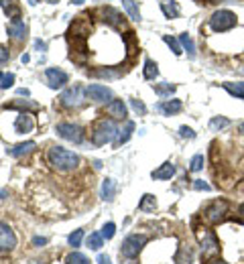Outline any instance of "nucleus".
I'll return each instance as SVG.
<instances>
[{"label":"nucleus","instance_id":"1","mask_svg":"<svg viewBox=\"0 0 244 264\" xmlns=\"http://www.w3.org/2000/svg\"><path fill=\"white\" fill-rule=\"evenodd\" d=\"M47 161L57 171H73L79 165V156L63 146H51L47 152Z\"/></svg>","mask_w":244,"mask_h":264},{"label":"nucleus","instance_id":"2","mask_svg":"<svg viewBox=\"0 0 244 264\" xmlns=\"http://www.w3.org/2000/svg\"><path fill=\"white\" fill-rule=\"evenodd\" d=\"M116 136H118L116 124L112 120H106V118L104 120H98L96 126H94V130H92V140H94L96 146H102L106 142H112Z\"/></svg>","mask_w":244,"mask_h":264},{"label":"nucleus","instance_id":"3","mask_svg":"<svg viewBox=\"0 0 244 264\" xmlns=\"http://www.w3.org/2000/svg\"><path fill=\"white\" fill-rule=\"evenodd\" d=\"M196 238L204 250V256H214L220 252V244H218V238L212 230H208L206 226H198L196 228Z\"/></svg>","mask_w":244,"mask_h":264},{"label":"nucleus","instance_id":"4","mask_svg":"<svg viewBox=\"0 0 244 264\" xmlns=\"http://www.w3.org/2000/svg\"><path fill=\"white\" fill-rule=\"evenodd\" d=\"M210 27L216 33H226L236 27V14L232 10H216L210 18Z\"/></svg>","mask_w":244,"mask_h":264},{"label":"nucleus","instance_id":"5","mask_svg":"<svg viewBox=\"0 0 244 264\" xmlns=\"http://www.w3.org/2000/svg\"><path fill=\"white\" fill-rule=\"evenodd\" d=\"M147 244V236H139V234H130L124 238V242L120 244V254L124 258H137L141 254V250Z\"/></svg>","mask_w":244,"mask_h":264},{"label":"nucleus","instance_id":"6","mask_svg":"<svg viewBox=\"0 0 244 264\" xmlns=\"http://www.w3.org/2000/svg\"><path fill=\"white\" fill-rule=\"evenodd\" d=\"M59 100H61V106H65V108H77V106L84 104L86 92H84L82 86H73V88H67V90L61 94Z\"/></svg>","mask_w":244,"mask_h":264},{"label":"nucleus","instance_id":"7","mask_svg":"<svg viewBox=\"0 0 244 264\" xmlns=\"http://www.w3.org/2000/svg\"><path fill=\"white\" fill-rule=\"evenodd\" d=\"M226 216H228V203L222 201V199L210 203V205L204 209V218H206V222H210V224H220Z\"/></svg>","mask_w":244,"mask_h":264},{"label":"nucleus","instance_id":"8","mask_svg":"<svg viewBox=\"0 0 244 264\" xmlns=\"http://www.w3.org/2000/svg\"><path fill=\"white\" fill-rule=\"evenodd\" d=\"M57 134L63 138V140H69V142H75L79 144L84 140V130L77 126V124H71V122H61L57 124Z\"/></svg>","mask_w":244,"mask_h":264},{"label":"nucleus","instance_id":"9","mask_svg":"<svg viewBox=\"0 0 244 264\" xmlns=\"http://www.w3.org/2000/svg\"><path fill=\"white\" fill-rule=\"evenodd\" d=\"M14 246H16V236H14V232L10 230L8 224L0 222V252H2V254L12 252Z\"/></svg>","mask_w":244,"mask_h":264},{"label":"nucleus","instance_id":"10","mask_svg":"<svg viewBox=\"0 0 244 264\" xmlns=\"http://www.w3.org/2000/svg\"><path fill=\"white\" fill-rule=\"evenodd\" d=\"M35 130V118L29 112H20L14 118V134H29Z\"/></svg>","mask_w":244,"mask_h":264},{"label":"nucleus","instance_id":"11","mask_svg":"<svg viewBox=\"0 0 244 264\" xmlns=\"http://www.w3.org/2000/svg\"><path fill=\"white\" fill-rule=\"evenodd\" d=\"M45 77H47V84H49V88H53V90H57V88H63L65 84H67V73L65 71H61V69H47L45 71Z\"/></svg>","mask_w":244,"mask_h":264},{"label":"nucleus","instance_id":"12","mask_svg":"<svg viewBox=\"0 0 244 264\" xmlns=\"http://www.w3.org/2000/svg\"><path fill=\"white\" fill-rule=\"evenodd\" d=\"M86 94L94 100V102H106V100H112V92L106 88V86H100V84H92Z\"/></svg>","mask_w":244,"mask_h":264},{"label":"nucleus","instance_id":"13","mask_svg":"<svg viewBox=\"0 0 244 264\" xmlns=\"http://www.w3.org/2000/svg\"><path fill=\"white\" fill-rule=\"evenodd\" d=\"M106 112L112 116V118H126V104L122 100H110L106 104Z\"/></svg>","mask_w":244,"mask_h":264},{"label":"nucleus","instance_id":"14","mask_svg":"<svg viewBox=\"0 0 244 264\" xmlns=\"http://www.w3.org/2000/svg\"><path fill=\"white\" fill-rule=\"evenodd\" d=\"M102 14H104V20H106L108 24H112V27H116V29L124 27L122 14H120V12L116 10V8H112V6H106V8L102 10Z\"/></svg>","mask_w":244,"mask_h":264},{"label":"nucleus","instance_id":"15","mask_svg":"<svg viewBox=\"0 0 244 264\" xmlns=\"http://www.w3.org/2000/svg\"><path fill=\"white\" fill-rule=\"evenodd\" d=\"M173 175H175V165H173V163H163L159 169H155V171L151 173V177L157 179V181H167V179H171Z\"/></svg>","mask_w":244,"mask_h":264},{"label":"nucleus","instance_id":"16","mask_svg":"<svg viewBox=\"0 0 244 264\" xmlns=\"http://www.w3.org/2000/svg\"><path fill=\"white\" fill-rule=\"evenodd\" d=\"M26 24L22 22V20H12L10 24H8V35L12 37V39H24V35H26Z\"/></svg>","mask_w":244,"mask_h":264},{"label":"nucleus","instance_id":"17","mask_svg":"<svg viewBox=\"0 0 244 264\" xmlns=\"http://www.w3.org/2000/svg\"><path fill=\"white\" fill-rule=\"evenodd\" d=\"M181 108H183V104H181L179 100H167V102H163V104L159 106V110H161L165 116L177 114V112H181Z\"/></svg>","mask_w":244,"mask_h":264},{"label":"nucleus","instance_id":"18","mask_svg":"<svg viewBox=\"0 0 244 264\" xmlns=\"http://www.w3.org/2000/svg\"><path fill=\"white\" fill-rule=\"evenodd\" d=\"M33 148H37V144H35L33 140H29V142H22V144H16V146L8 148V154H12V156H22V154H29Z\"/></svg>","mask_w":244,"mask_h":264},{"label":"nucleus","instance_id":"19","mask_svg":"<svg viewBox=\"0 0 244 264\" xmlns=\"http://www.w3.org/2000/svg\"><path fill=\"white\" fill-rule=\"evenodd\" d=\"M132 130H134V122H126V126H124V130H118V136H116V140H114V146L118 148V146H122L128 138H130V134H132Z\"/></svg>","mask_w":244,"mask_h":264},{"label":"nucleus","instance_id":"20","mask_svg":"<svg viewBox=\"0 0 244 264\" xmlns=\"http://www.w3.org/2000/svg\"><path fill=\"white\" fill-rule=\"evenodd\" d=\"M161 8H163L165 16H169V18L179 16V6H177L175 0H163V2H161Z\"/></svg>","mask_w":244,"mask_h":264},{"label":"nucleus","instance_id":"21","mask_svg":"<svg viewBox=\"0 0 244 264\" xmlns=\"http://www.w3.org/2000/svg\"><path fill=\"white\" fill-rule=\"evenodd\" d=\"M224 90L228 92V94H232V96H236V98H242L244 100V82H226L224 84Z\"/></svg>","mask_w":244,"mask_h":264},{"label":"nucleus","instance_id":"22","mask_svg":"<svg viewBox=\"0 0 244 264\" xmlns=\"http://www.w3.org/2000/svg\"><path fill=\"white\" fill-rule=\"evenodd\" d=\"M114 193H116V185H114V179H106L102 183V197L106 201H112L114 199Z\"/></svg>","mask_w":244,"mask_h":264},{"label":"nucleus","instance_id":"23","mask_svg":"<svg viewBox=\"0 0 244 264\" xmlns=\"http://www.w3.org/2000/svg\"><path fill=\"white\" fill-rule=\"evenodd\" d=\"M175 262L177 264H192L194 262V252H192L189 248L181 246V248H179V252H177V256H175Z\"/></svg>","mask_w":244,"mask_h":264},{"label":"nucleus","instance_id":"24","mask_svg":"<svg viewBox=\"0 0 244 264\" xmlns=\"http://www.w3.org/2000/svg\"><path fill=\"white\" fill-rule=\"evenodd\" d=\"M179 43H181V47L187 51V55L194 59L196 57V45H194V41H192V37L187 35V33H183L181 37H179Z\"/></svg>","mask_w":244,"mask_h":264},{"label":"nucleus","instance_id":"25","mask_svg":"<svg viewBox=\"0 0 244 264\" xmlns=\"http://www.w3.org/2000/svg\"><path fill=\"white\" fill-rule=\"evenodd\" d=\"M122 6H124V10L128 12V16L132 20H141V12H139V6H137L134 0H122Z\"/></svg>","mask_w":244,"mask_h":264},{"label":"nucleus","instance_id":"26","mask_svg":"<svg viewBox=\"0 0 244 264\" xmlns=\"http://www.w3.org/2000/svg\"><path fill=\"white\" fill-rule=\"evenodd\" d=\"M155 207H157V201H155V197L153 195H143V199H141V203H139V209L141 212H155Z\"/></svg>","mask_w":244,"mask_h":264},{"label":"nucleus","instance_id":"27","mask_svg":"<svg viewBox=\"0 0 244 264\" xmlns=\"http://www.w3.org/2000/svg\"><path fill=\"white\" fill-rule=\"evenodd\" d=\"M159 75V69H157V63L147 59L145 61V80H155Z\"/></svg>","mask_w":244,"mask_h":264},{"label":"nucleus","instance_id":"28","mask_svg":"<svg viewBox=\"0 0 244 264\" xmlns=\"http://www.w3.org/2000/svg\"><path fill=\"white\" fill-rule=\"evenodd\" d=\"M153 90H155L161 98H169V96L175 92V86H171V84H157V86H153Z\"/></svg>","mask_w":244,"mask_h":264},{"label":"nucleus","instance_id":"29","mask_svg":"<svg viewBox=\"0 0 244 264\" xmlns=\"http://www.w3.org/2000/svg\"><path fill=\"white\" fill-rule=\"evenodd\" d=\"M102 244H104L102 234H90V238H88V248H92V250H100V248H102Z\"/></svg>","mask_w":244,"mask_h":264},{"label":"nucleus","instance_id":"30","mask_svg":"<svg viewBox=\"0 0 244 264\" xmlns=\"http://www.w3.org/2000/svg\"><path fill=\"white\" fill-rule=\"evenodd\" d=\"M228 124H230V120H228V118H224V116H216V118H212L210 128H212V130H222V128H226Z\"/></svg>","mask_w":244,"mask_h":264},{"label":"nucleus","instance_id":"31","mask_svg":"<svg viewBox=\"0 0 244 264\" xmlns=\"http://www.w3.org/2000/svg\"><path fill=\"white\" fill-rule=\"evenodd\" d=\"M65 264H90V260H88L82 252H71V254L65 258Z\"/></svg>","mask_w":244,"mask_h":264},{"label":"nucleus","instance_id":"32","mask_svg":"<svg viewBox=\"0 0 244 264\" xmlns=\"http://www.w3.org/2000/svg\"><path fill=\"white\" fill-rule=\"evenodd\" d=\"M202 169H204V154H196V156L192 159V163H189V171L198 173V171H202Z\"/></svg>","mask_w":244,"mask_h":264},{"label":"nucleus","instance_id":"33","mask_svg":"<svg viewBox=\"0 0 244 264\" xmlns=\"http://www.w3.org/2000/svg\"><path fill=\"white\" fill-rule=\"evenodd\" d=\"M163 41H165V43H167V45L171 47V51H173L175 55H181V53H183V51H181V45H179V43H177V41H175L173 37L165 35V37H163Z\"/></svg>","mask_w":244,"mask_h":264},{"label":"nucleus","instance_id":"34","mask_svg":"<svg viewBox=\"0 0 244 264\" xmlns=\"http://www.w3.org/2000/svg\"><path fill=\"white\" fill-rule=\"evenodd\" d=\"M82 238H84V230H75L73 234H69V246H73V248H77L79 244H82Z\"/></svg>","mask_w":244,"mask_h":264},{"label":"nucleus","instance_id":"35","mask_svg":"<svg viewBox=\"0 0 244 264\" xmlns=\"http://www.w3.org/2000/svg\"><path fill=\"white\" fill-rule=\"evenodd\" d=\"M116 234V226L112 224V222H108L104 228H102V238H106V240H110L112 236Z\"/></svg>","mask_w":244,"mask_h":264},{"label":"nucleus","instance_id":"36","mask_svg":"<svg viewBox=\"0 0 244 264\" xmlns=\"http://www.w3.org/2000/svg\"><path fill=\"white\" fill-rule=\"evenodd\" d=\"M92 75H96V77H116L118 73H114V71H110V69L106 67V69H96V71H92Z\"/></svg>","mask_w":244,"mask_h":264},{"label":"nucleus","instance_id":"37","mask_svg":"<svg viewBox=\"0 0 244 264\" xmlns=\"http://www.w3.org/2000/svg\"><path fill=\"white\" fill-rule=\"evenodd\" d=\"M12 84H14V75H12V73H6V75L2 77L0 88H2V90H8V88H12Z\"/></svg>","mask_w":244,"mask_h":264},{"label":"nucleus","instance_id":"38","mask_svg":"<svg viewBox=\"0 0 244 264\" xmlns=\"http://www.w3.org/2000/svg\"><path fill=\"white\" fill-rule=\"evenodd\" d=\"M194 189H198V191H210L212 187H210L206 181H202V179H196V181H194Z\"/></svg>","mask_w":244,"mask_h":264},{"label":"nucleus","instance_id":"39","mask_svg":"<svg viewBox=\"0 0 244 264\" xmlns=\"http://www.w3.org/2000/svg\"><path fill=\"white\" fill-rule=\"evenodd\" d=\"M130 104H132V108H134L139 114H145V112H147V108H145V104H143L141 100H130Z\"/></svg>","mask_w":244,"mask_h":264},{"label":"nucleus","instance_id":"40","mask_svg":"<svg viewBox=\"0 0 244 264\" xmlns=\"http://www.w3.org/2000/svg\"><path fill=\"white\" fill-rule=\"evenodd\" d=\"M179 134H181L183 138H194V136H196V132L192 130V128H187V126H181V128H179Z\"/></svg>","mask_w":244,"mask_h":264},{"label":"nucleus","instance_id":"41","mask_svg":"<svg viewBox=\"0 0 244 264\" xmlns=\"http://www.w3.org/2000/svg\"><path fill=\"white\" fill-rule=\"evenodd\" d=\"M8 57H10V53H8V49H6L4 45H0V63H4V61H8Z\"/></svg>","mask_w":244,"mask_h":264},{"label":"nucleus","instance_id":"42","mask_svg":"<svg viewBox=\"0 0 244 264\" xmlns=\"http://www.w3.org/2000/svg\"><path fill=\"white\" fill-rule=\"evenodd\" d=\"M33 244L35 246H43V244H47V238H39L37 236V238H33Z\"/></svg>","mask_w":244,"mask_h":264},{"label":"nucleus","instance_id":"43","mask_svg":"<svg viewBox=\"0 0 244 264\" xmlns=\"http://www.w3.org/2000/svg\"><path fill=\"white\" fill-rule=\"evenodd\" d=\"M98 264H112V262H110V258H108L106 254H100V256H98Z\"/></svg>","mask_w":244,"mask_h":264},{"label":"nucleus","instance_id":"44","mask_svg":"<svg viewBox=\"0 0 244 264\" xmlns=\"http://www.w3.org/2000/svg\"><path fill=\"white\" fill-rule=\"evenodd\" d=\"M35 47L41 49V51H45V43H43V41H35Z\"/></svg>","mask_w":244,"mask_h":264},{"label":"nucleus","instance_id":"45","mask_svg":"<svg viewBox=\"0 0 244 264\" xmlns=\"http://www.w3.org/2000/svg\"><path fill=\"white\" fill-rule=\"evenodd\" d=\"M238 218H240V220L244 222V203L240 205V207H238Z\"/></svg>","mask_w":244,"mask_h":264},{"label":"nucleus","instance_id":"46","mask_svg":"<svg viewBox=\"0 0 244 264\" xmlns=\"http://www.w3.org/2000/svg\"><path fill=\"white\" fill-rule=\"evenodd\" d=\"M18 96H29V90H18Z\"/></svg>","mask_w":244,"mask_h":264},{"label":"nucleus","instance_id":"47","mask_svg":"<svg viewBox=\"0 0 244 264\" xmlns=\"http://www.w3.org/2000/svg\"><path fill=\"white\" fill-rule=\"evenodd\" d=\"M10 2H12V0H0V4H2V6H4V8H6V6H8V4H10Z\"/></svg>","mask_w":244,"mask_h":264},{"label":"nucleus","instance_id":"48","mask_svg":"<svg viewBox=\"0 0 244 264\" xmlns=\"http://www.w3.org/2000/svg\"><path fill=\"white\" fill-rule=\"evenodd\" d=\"M212 264H228V262H224V260H214Z\"/></svg>","mask_w":244,"mask_h":264},{"label":"nucleus","instance_id":"49","mask_svg":"<svg viewBox=\"0 0 244 264\" xmlns=\"http://www.w3.org/2000/svg\"><path fill=\"white\" fill-rule=\"evenodd\" d=\"M240 132H242V134H244V122H242V124H240Z\"/></svg>","mask_w":244,"mask_h":264},{"label":"nucleus","instance_id":"50","mask_svg":"<svg viewBox=\"0 0 244 264\" xmlns=\"http://www.w3.org/2000/svg\"><path fill=\"white\" fill-rule=\"evenodd\" d=\"M73 2H75V4H82V2H84V0H73Z\"/></svg>","mask_w":244,"mask_h":264},{"label":"nucleus","instance_id":"51","mask_svg":"<svg viewBox=\"0 0 244 264\" xmlns=\"http://www.w3.org/2000/svg\"><path fill=\"white\" fill-rule=\"evenodd\" d=\"M210 2H222V0H210Z\"/></svg>","mask_w":244,"mask_h":264},{"label":"nucleus","instance_id":"52","mask_svg":"<svg viewBox=\"0 0 244 264\" xmlns=\"http://www.w3.org/2000/svg\"><path fill=\"white\" fill-rule=\"evenodd\" d=\"M2 77H4V75H2V73H0V82H2Z\"/></svg>","mask_w":244,"mask_h":264},{"label":"nucleus","instance_id":"53","mask_svg":"<svg viewBox=\"0 0 244 264\" xmlns=\"http://www.w3.org/2000/svg\"><path fill=\"white\" fill-rule=\"evenodd\" d=\"M124 264H137V262H124Z\"/></svg>","mask_w":244,"mask_h":264}]
</instances>
